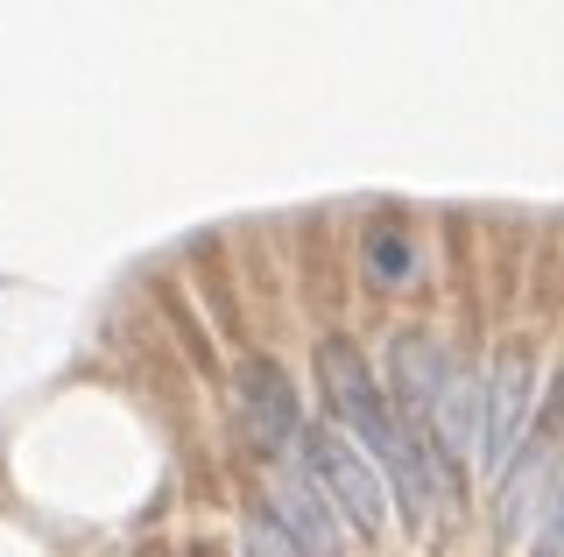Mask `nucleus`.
I'll use <instances>...</instances> for the list:
<instances>
[{"label": "nucleus", "mask_w": 564, "mask_h": 557, "mask_svg": "<svg viewBox=\"0 0 564 557\" xmlns=\"http://www.w3.org/2000/svg\"><path fill=\"white\" fill-rule=\"evenodd\" d=\"M480 381H466L452 368V381H445V395H437V416H431V451H466L473 438H480Z\"/></svg>", "instance_id": "6"}, {"label": "nucleus", "mask_w": 564, "mask_h": 557, "mask_svg": "<svg viewBox=\"0 0 564 557\" xmlns=\"http://www.w3.org/2000/svg\"><path fill=\"white\" fill-rule=\"evenodd\" d=\"M388 381H395V395L410 403V416L423 430H431V416H437V395H445V381H452V360H445V346H431V339H395V353H388Z\"/></svg>", "instance_id": "4"}, {"label": "nucleus", "mask_w": 564, "mask_h": 557, "mask_svg": "<svg viewBox=\"0 0 564 557\" xmlns=\"http://www.w3.org/2000/svg\"><path fill=\"white\" fill-rule=\"evenodd\" d=\"M416 275V254H410V233L402 226H367V283L375 290H410Z\"/></svg>", "instance_id": "7"}, {"label": "nucleus", "mask_w": 564, "mask_h": 557, "mask_svg": "<svg viewBox=\"0 0 564 557\" xmlns=\"http://www.w3.org/2000/svg\"><path fill=\"white\" fill-rule=\"evenodd\" d=\"M304 473H311L317 494L346 515L352 536H381V522H388L381 480H375V466L360 459V445H352L339 424H317L311 438H304Z\"/></svg>", "instance_id": "1"}, {"label": "nucleus", "mask_w": 564, "mask_h": 557, "mask_svg": "<svg viewBox=\"0 0 564 557\" xmlns=\"http://www.w3.org/2000/svg\"><path fill=\"white\" fill-rule=\"evenodd\" d=\"M234 389H240V416H247V438L254 445H290L296 438V389L282 381L275 360H247Z\"/></svg>", "instance_id": "3"}, {"label": "nucleus", "mask_w": 564, "mask_h": 557, "mask_svg": "<svg viewBox=\"0 0 564 557\" xmlns=\"http://www.w3.org/2000/svg\"><path fill=\"white\" fill-rule=\"evenodd\" d=\"M529 389H536V381H529V353L508 346V353L494 360V374H487V409H480V466H487V473H501V459L522 438Z\"/></svg>", "instance_id": "2"}, {"label": "nucleus", "mask_w": 564, "mask_h": 557, "mask_svg": "<svg viewBox=\"0 0 564 557\" xmlns=\"http://www.w3.org/2000/svg\"><path fill=\"white\" fill-rule=\"evenodd\" d=\"M240 544H247V557H304V544H296V536L282 529L275 515H247Z\"/></svg>", "instance_id": "8"}, {"label": "nucleus", "mask_w": 564, "mask_h": 557, "mask_svg": "<svg viewBox=\"0 0 564 557\" xmlns=\"http://www.w3.org/2000/svg\"><path fill=\"white\" fill-rule=\"evenodd\" d=\"M275 522L304 544V557H332V550H339V536H332V501L317 494L311 480H296V473L275 480Z\"/></svg>", "instance_id": "5"}]
</instances>
